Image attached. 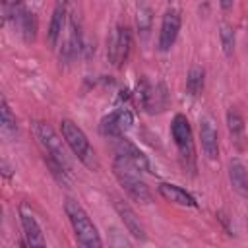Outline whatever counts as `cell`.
<instances>
[{
    "mask_svg": "<svg viewBox=\"0 0 248 248\" xmlns=\"http://www.w3.org/2000/svg\"><path fill=\"white\" fill-rule=\"evenodd\" d=\"M64 211H66V217L74 229L76 240L81 246H85V248H101L103 246L99 231H97L95 223L91 221V217L87 215V211L81 207V203H78L74 198H66L64 200Z\"/></svg>",
    "mask_w": 248,
    "mask_h": 248,
    "instance_id": "cell-1",
    "label": "cell"
},
{
    "mask_svg": "<svg viewBox=\"0 0 248 248\" xmlns=\"http://www.w3.org/2000/svg\"><path fill=\"white\" fill-rule=\"evenodd\" d=\"M112 172H114L118 184L124 188V192H126L134 202H138V203H149V202L153 200L151 190H149V186L140 178L138 169H136L132 163H128L124 157H120V155L114 157V161H112Z\"/></svg>",
    "mask_w": 248,
    "mask_h": 248,
    "instance_id": "cell-2",
    "label": "cell"
},
{
    "mask_svg": "<svg viewBox=\"0 0 248 248\" xmlns=\"http://www.w3.org/2000/svg\"><path fill=\"white\" fill-rule=\"evenodd\" d=\"M60 132L64 141L68 143V147L72 149V153L87 167V169H97V157H95V149L91 147L85 132L72 120L64 118L60 122Z\"/></svg>",
    "mask_w": 248,
    "mask_h": 248,
    "instance_id": "cell-3",
    "label": "cell"
},
{
    "mask_svg": "<svg viewBox=\"0 0 248 248\" xmlns=\"http://www.w3.org/2000/svg\"><path fill=\"white\" fill-rule=\"evenodd\" d=\"M33 132H35V138L39 140V143H41V147L45 151V157H50L52 161L62 165L68 172H72V165H70L68 153L64 149L62 140L54 132V128L50 124H46V122H33Z\"/></svg>",
    "mask_w": 248,
    "mask_h": 248,
    "instance_id": "cell-4",
    "label": "cell"
},
{
    "mask_svg": "<svg viewBox=\"0 0 248 248\" xmlns=\"http://www.w3.org/2000/svg\"><path fill=\"white\" fill-rule=\"evenodd\" d=\"M170 134L174 140V145L182 157V161L194 167V138H192V128L190 122L184 114H174L172 122H170Z\"/></svg>",
    "mask_w": 248,
    "mask_h": 248,
    "instance_id": "cell-5",
    "label": "cell"
},
{
    "mask_svg": "<svg viewBox=\"0 0 248 248\" xmlns=\"http://www.w3.org/2000/svg\"><path fill=\"white\" fill-rule=\"evenodd\" d=\"M132 52V31L126 25H116L107 41V56L114 66H124Z\"/></svg>",
    "mask_w": 248,
    "mask_h": 248,
    "instance_id": "cell-6",
    "label": "cell"
},
{
    "mask_svg": "<svg viewBox=\"0 0 248 248\" xmlns=\"http://www.w3.org/2000/svg\"><path fill=\"white\" fill-rule=\"evenodd\" d=\"M138 103L141 105V108H145L147 112H161L167 108L169 105V95L163 83L159 85H149L145 79L140 81L138 85Z\"/></svg>",
    "mask_w": 248,
    "mask_h": 248,
    "instance_id": "cell-7",
    "label": "cell"
},
{
    "mask_svg": "<svg viewBox=\"0 0 248 248\" xmlns=\"http://www.w3.org/2000/svg\"><path fill=\"white\" fill-rule=\"evenodd\" d=\"M132 124H134L132 112L122 107V108H116L101 118L99 132L107 138H118V136H124V132H128L132 128Z\"/></svg>",
    "mask_w": 248,
    "mask_h": 248,
    "instance_id": "cell-8",
    "label": "cell"
},
{
    "mask_svg": "<svg viewBox=\"0 0 248 248\" xmlns=\"http://www.w3.org/2000/svg\"><path fill=\"white\" fill-rule=\"evenodd\" d=\"M180 25H182L180 12L174 8L167 10L163 19H161V29H159V50H163V52L170 50V46L176 43Z\"/></svg>",
    "mask_w": 248,
    "mask_h": 248,
    "instance_id": "cell-9",
    "label": "cell"
},
{
    "mask_svg": "<svg viewBox=\"0 0 248 248\" xmlns=\"http://www.w3.org/2000/svg\"><path fill=\"white\" fill-rule=\"evenodd\" d=\"M114 151H116V155L124 157L128 163H132L138 170L153 172V170H151V163H149L147 155H145L143 151H140V147H138V145H134L128 138H124V136L114 138Z\"/></svg>",
    "mask_w": 248,
    "mask_h": 248,
    "instance_id": "cell-10",
    "label": "cell"
},
{
    "mask_svg": "<svg viewBox=\"0 0 248 248\" xmlns=\"http://www.w3.org/2000/svg\"><path fill=\"white\" fill-rule=\"evenodd\" d=\"M19 221H21V229H23V234H25V240L29 246H45L46 244L43 231H41V225L35 219V215L27 203L19 205Z\"/></svg>",
    "mask_w": 248,
    "mask_h": 248,
    "instance_id": "cell-11",
    "label": "cell"
},
{
    "mask_svg": "<svg viewBox=\"0 0 248 248\" xmlns=\"http://www.w3.org/2000/svg\"><path fill=\"white\" fill-rule=\"evenodd\" d=\"M200 140H202V149L205 157L215 161L219 157V134H217V128L211 116L200 118Z\"/></svg>",
    "mask_w": 248,
    "mask_h": 248,
    "instance_id": "cell-12",
    "label": "cell"
},
{
    "mask_svg": "<svg viewBox=\"0 0 248 248\" xmlns=\"http://www.w3.org/2000/svg\"><path fill=\"white\" fill-rule=\"evenodd\" d=\"M112 205H114V209H116L120 221L124 223L126 231H128L134 238H138V240H145V227L141 225V221H140V217L136 215V211H134L126 202H122V200H118V198H114Z\"/></svg>",
    "mask_w": 248,
    "mask_h": 248,
    "instance_id": "cell-13",
    "label": "cell"
},
{
    "mask_svg": "<svg viewBox=\"0 0 248 248\" xmlns=\"http://www.w3.org/2000/svg\"><path fill=\"white\" fill-rule=\"evenodd\" d=\"M157 192L167 200V202H172L176 205H184V207H198V202L196 198L186 192L184 188L176 186V184H170V182H161L157 186Z\"/></svg>",
    "mask_w": 248,
    "mask_h": 248,
    "instance_id": "cell-14",
    "label": "cell"
},
{
    "mask_svg": "<svg viewBox=\"0 0 248 248\" xmlns=\"http://www.w3.org/2000/svg\"><path fill=\"white\" fill-rule=\"evenodd\" d=\"M14 21H16V25H17V29H19L23 41H25V43H33L35 37H37V17H35V14H33V12H27V10L19 4V6L16 8V12H14Z\"/></svg>",
    "mask_w": 248,
    "mask_h": 248,
    "instance_id": "cell-15",
    "label": "cell"
},
{
    "mask_svg": "<svg viewBox=\"0 0 248 248\" xmlns=\"http://www.w3.org/2000/svg\"><path fill=\"white\" fill-rule=\"evenodd\" d=\"M229 180H231V186L234 188V192H238L240 196H248V172H246V167L242 165V161L231 159Z\"/></svg>",
    "mask_w": 248,
    "mask_h": 248,
    "instance_id": "cell-16",
    "label": "cell"
},
{
    "mask_svg": "<svg viewBox=\"0 0 248 248\" xmlns=\"http://www.w3.org/2000/svg\"><path fill=\"white\" fill-rule=\"evenodd\" d=\"M64 23H66V10L62 4H58L52 12V17H50V25H48V31H46V41H48V46L54 48L60 41V35H62V29H64Z\"/></svg>",
    "mask_w": 248,
    "mask_h": 248,
    "instance_id": "cell-17",
    "label": "cell"
},
{
    "mask_svg": "<svg viewBox=\"0 0 248 248\" xmlns=\"http://www.w3.org/2000/svg\"><path fill=\"white\" fill-rule=\"evenodd\" d=\"M203 85H205V72H203V68L202 66H192L188 76H186V91L192 97H198L203 91Z\"/></svg>",
    "mask_w": 248,
    "mask_h": 248,
    "instance_id": "cell-18",
    "label": "cell"
},
{
    "mask_svg": "<svg viewBox=\"0 0 248 248\" xmlns=\"http://www.w3.org/2000/svg\"><path fill=\"white\" fill-rule=\"evenodd\" d=\"M151 21H153L151 8H149L145 2H140V4H138V14H136V25H138V33H140L141 39H147V37H149Z\"/></svg>",
    "mask_w": 248,
    "mask_h": 248,
    "instance_id": "cell-19",
    "label": "cell"
},
{
    "mask_svg": "<svg viewBox=\"0 0 248 248\" xmlns=\"http://www.w3.org/2000/svg\"><path fill=\"white\" fill-rule=\"evenodd\" d=\"M0 124H2V134H6V136L17 134L16 114L12 112V108H10V105H8L6 99H2V105H0Z\"/></svg>",
    "mask_w": 248,
    "mask_h": 248,
    "instance_id": "cell-20",
    "label": "cell"
},
{
    "mask_svg": "<svg viewBox=\"0 0 248 248\" xmlns=\"http://www.w3.org/2000/svg\"><path fill=\"white\" fill-rule=\"evenodd\" d=\"M219 37H221V46H223L225 56L232 58V54H234V31H232V27L223 23L219 27Z\"/></svg>",
    "mask_w": 248,
    "mask_h": 248,
    "instance_id": "cell-21",
    "label": "cell"
},
{
    "mask_svg": "<svg viewBox=\"0 0 248 248\" xmlns=\"http://www.w3.org/2000/svg\"><path fill=\"white\" fill-rule=\"evenodd\" d=\"M227 128L232 134V138H240L244 134V118L240 116V112L236 108L227 110Z\"/></svg>",
    "mask_w": 248,
    "mask_h": 248,
    "instance_id": "cell-22",
    "label": "cell"
},
{
    "mask_svg": "<svg viewBox=\"0 0 248 248\" xmlns=\"http://www.w3.org/2000/svg\"><path fill=\"white\" fill-rule=\"evenodd\" d=\"M19 6V0H2V8H4V21H8L10 17H14L16 8Z\"/></svg>",
    "mask_w": 248,
    "mask_h": 248,
    "instance_id": "cell-23",
    "label": "cell"
},
{
    "mask_svg": "<svg viewBox=\"0 0 248 248\" xmlns=\"http://www.w3.org/2000/svg\"><path fill=\"white\" fill-rule=\"evenodd\" d=\"M219 4H221L223 10H231L232 8V0H219Z\"/></svg>",
    "mask_w": 248,
    "mask_h": 248,
    "instance_id": "cell-24",
    "label": "cell"
},
{
    "mask_svg": "<svg viewBox=\"0 0 248 248\" xmlns=\"http://www.w3.org/2000/svg\"><path fill=\"white\" fill-rule=\"evenodd\" d=\"M2 169H4V174H6V176H10V167H8L6 163H2Z\"/></svg>",
    "mask_w": 248,
    "mask_h": 248,
    "instance_id": "cell-25",
    "label": "cell"
},
{
    "mask_svg": "<svg viewBox=\"0 0 248 248\" xmlns=\"http://www.w3.org/2000/svg\"><path fill=\"white\" fill-rule=\"evenodd\" d=\"M66 2H70V0H58V4H62V6H64Z\"/></svg>",
    "mask_w": 248,
    "mask_h": 248,
    "instance_id": "cell-26",
    "label": "cell"
}]
</instances>
